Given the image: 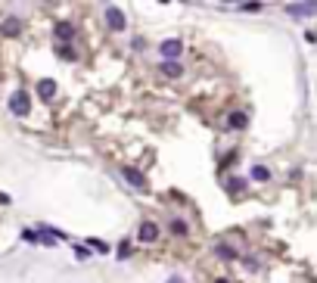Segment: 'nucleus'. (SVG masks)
<instances>
[{
  "label": "nucleus",
  "instance_id": "20",
  "mask_svg": "<svg viewBox=\"0 0 317 283\" xmlns=\"http://www.w3.org/2000/svg\"><path fill=\"white\" fill-rule=\"evenodd\" d=\"M168 283H186V280H183L180 274H171V277H168Z\"/></svg>",
  "mask_w": 317,
  "mask_h": 283
},
{
  "label": "nucleus",
  "instance_id": "11",
  "mask_svg": "<svg viewBox=\"0 0 317 283\" xmlns=\"http://www.w3.org/2000/svg\"><path fill=\"white\" fill-rule=\"evenodd\" d=\"M227 125H230V128H246V115H242V112H230Z\"/></svg>",
  "mask_w": 317,
  "mask_h": 283
},
{
  "label": "nucleus",
  "instance_id": "6",
  "mask_svg": "<svg viewBox=\"0 0 317 283\" xmlns=\"http://www.w3.org/2000/svg\"><path fill=\"white\" fill-rule=\"evenodd\" d=\"M37 97H41L44 103H50L56 97V81L53 78H41V81H37Z\"/></svg>",
  "mask_w": 317,
  "mask_h": 283
},
{
  "label": "nucleus",
  "instance_id": "19",
  "mask_svg": "<svg viewBox=\"0 0 317 283\" xmlns=\"http://www.w3.org/2000/svg\"><path fill=\"white\" fill-rule=\"evenodd\" d=\"M128 252H131V243H121V246H118V255H121V258H124V255H128Z\"/></svg>",
  "mask_w": 317,
  "mask_h": 283
},
{
  "label": "nucleus",
  "instance_id": "3",
  "mask_svg": "<svg viewBox=\"0 0 317 283\" xmlns=\"http://www.w3.org/2000/svg\"><path fill=\"white\" fill-rule=\"evenodd\" d=\"M159 50H162L165 62H177V56H180V50H183V47H180V41H177V38H171V41H162V47H159Z\"/></svg>",
  "mask_w": 317,
  "mask_h": 283
},
{
  "label": "nucleus",
  "instance_id": "17",
  "mask_svg": "<svg viewBox=\"0 0 317 283\" xmlns=\"http://www.w3.org/2000/svg\"><path fill=\"white\" fill-rule=\"evenodd\" d=\"M242 10H246V13H258V10H261V4H242Z\"/></svg>",
  "mask_w": 317,
  "mask_h": 283
},
{
  "label": "nucleus",
  "instance_id": "2",
  "mask_svg": "<svg viewBox=\"0 0 317 283\" xmlns=\"http://www.w3.org/2000/svg\"><path fill=\"white\" fill-rule=\"evenodd\" d=\"M106 22H109V28H112V31H121V28L128 25L124 13H121L118 7H106Z\"/></svg>",
  "mask_w": 317,
  "mask_h": 283
},
{
  "label": "nucleus",
  "instance_id": "18",
  "mask_svg": "<svg viewBox=\"0 0 317 283\" xmlns=\"http://www.w3.org/2000/svg\"><path fill=\"white\" fill-rule=\"evenodd\" d=\"M22 237H25L28 243H37V234H34V231H22Z\"/></svg>",
  "mask_w": 317,
  "mask_h": 283
},
{
  "label": "nucleus",
  "instance_id": "7",
  "mask_svg": "<svg viewBox=\"0 0 317 283\" xmlns=\"http://www.w3.org/2000/svg\"><path fill=\"white\" fill-rule=\"evenodd\" d=\"M314 10H317L314 4H289V7H286V13H289V16H311Z\"/></svg>",
  "mask_w": 317,
  "mask_h": 283
},
{
  "label": "nucleus",
  "instance_id": "10",
  "mask_svg": "<svg viewBox=\"0 0 317 283\" xmlns=\"http://www.w3.org/2000/svg\"><path fill=\"white\" fill-rule=\"evenodd\" d=\"M56 38H59V41H72L75 38V28L69 22H59V25H56Z\"/></svg>",
  "mask_w": 317,
  "mask_h": 283
},
{
  "label": "nucleus",
  "instance_id": "8",
  "mask_svg": "<svg viewBox=\"0 0 317 283\" xmlns=\"http://www.w3.org/2000/svg\"><path fill=\"white\" fill-rule=\"evenodd\" d=\"M162 75H168V78H180L183 68H180V62H162Z\"/></svg>",
  "mask_w": 317,
  "mask_h": 283
},
{
  "label": "nucleus",
  "instance_id": "16",
  "mask_svg": "<svg viewBox=\"0 0 317 283\" xmlns=\"http://www.w3.org/2000/svg\"><path fill=\"white\" fill-rule=\"evenodd\" d=\"M56 53H59V56H62V59H75V53H72L69 47H59V50H56Z\"/></svg>",
  "mask_w": 317,
  "mask_h": 283
},
{
  "label": "nucleus",
  "instance_id": "14",
  "mask_svg": "<svg viewBox=\"0 0 317 283\" xmlns=\"http://www.w3.org/2000/svg\"><path fill=\"white\" fill-rule=\"evenodd\" d=\"M218 255H221L224 261H233V258H236V252L230 249V246H218Z\"/></svg>",
  "mask_w": 317,
  "mask_h": 283
},
{
  "label": "nucleus",
  "instance_id": "9",
  "mask_svg": "<svg viewBox=\"0 0 317 283\" xmlns=\"http://www.w3.org/2000/svg\"><path fill=\"white\" fill-rule=\"evenodd\" d=\"M0 31H4L7 38H16V34H19V19H13V16H10V19H4V25H0Z\"/></svg>",
  "mask_w": 317,
  "mask_h": 283
},
{
  "label": "nucleus",
  "instance_id": "15",
  "mask_svg": "<svg viewBox=\"0 0 317 283\" xmlns=\"http://www.w3.org/2000/svg\"><path fill=\"white\" fill-rule=\"evenodd\" d=\"M90 246H93V249H97V252H106V249H109V246H106L103 240H90Z\"/></svg>",
  "mask_w": 317,
  "mask_h": 283
},
{
  "label": "nucleus",
  "instance_id": "13",
  "mask_svg": "<svg viewBox=\"0 0 317 283\" xmlns=\"http://www.w3.org/2000/svg\"><path fill=\"white\" fill-rule=\"evenodd\" d=\"M171 231H174L177 237H186V231H190V227H186V221H180V218H174V221H171Z\"/></svg>",
  "mask_w": 317,
  "mask_h": 283
},
{
  "label": "nucleus",
  "instance_id": "12",
  "mask_svg": "<svg viewBox=\"0 0 317 283\" xmlns=\"http://www.w3.org/2000/svg\"><path fill=\"white\" fill-rule=\"evenodd\" d=\"M252 178H255V181H271V171H268L265 165H255V168H252Z\"/></svg>",
  "mask_w": 317,
  "mask_h": 283
},
{
  "label": "nucleus",
  "instance_id": "4",
  "mask_svg": "<svg viewBox=\"0 0 317 283\" xmlns=\"http://www.w3.org/2000/svg\"><path fill=\"white\" fill-rule=\"evenodd\" d=\"M121 174H124V181L134 187V190H146V178H143V171H137V168H131V165H124L121 168Z\"/></svg>",
  "mask_w": 317,
  "mask_h": 283
},
{
  "label": "nucleus",
  "instance_id": "5",
  "mask_svg": "<svg viewBox=\"0 0 317 283\" xmlns=\"http://www.w3.org/2000/svg\"><path fill=\"white\" fill-rule=\"evenodd\" d=\"M137 240H140V243H156V240H159V224L143 221L140 231H137Z\"/></svg>",
  "mask_w": 317,
  "mask_h": 283
},
{
  "label": "nucleus",
  "instance_id": "1",
  "mask_svg": "<svg viewBox=\"0 0 317 283\" xmlns=\"http://www.w3.org/2000/svg\"><path fill=\"white\" fill-rule=\"evenodd\" d=\"M28 109H31L28 94H25V91H13V97H10V112H13V115H28Z\"/></svg>",
  "mask_w": 317,
  "mask_h": 283
}]
</instances>
